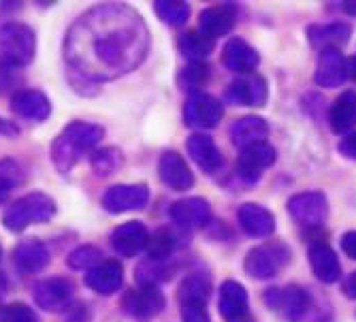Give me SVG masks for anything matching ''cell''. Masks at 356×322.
<instances>
[{
	"label": "cell",
	"instance_id": "cell-1",
	"mask_svg": "<svg viewBox=\"0 0 356 322\" xmlns=\"http://www.w3.org/2000/svg\"><path fill=\"white\" fill-rule=\"evenodd\" d=\"M149 49L141 17L122 5L96 7L69 32L67 58L79 73L94 79H113L133 71Z\"/></svg>",
	"mask_w": 356,
	"mask_h": 322
},
{
	"label": "cell",
	"instance_id": "cell-2",
	"mask_svg": "<svg viewBox=\"0 0 356 322\" xmlns=\"http://www.w3.org/2000/svg\"><path fill=\"white\" fill-rule=\"evenodd\" d=\"M103 128L88 122H73L56 137L51 145V158L58 171L69 173L83 154L94 150L103 139Z\"/></svg>",
	"mask_w": 356,
	"mask_h": 322
},
{
	"label": "cell",
	"instance_id": "cell-3",
	"mask_svg": "<svg viewBox=\"0 0 356 322\" xmlns=\"http://www.w3.org/2000/svg\"><path fill=\"white\" fill-rule=\"evenodd\" d=\"M37 49V39L26 24L9 22L0 26V64L9 69H19L32 62Z\"/></svg>",
	"mask_w": 356,
	"mask_h": 322
},
{
	"label": "cell",
	"instance_id": "cell-4",
	"mask_svg": "<svg viewBox=\"0 0 356 322\" xmlns=\"http://www.w3.org/2000/svg\"><path fill=\"white\" fill-rule=\"evenodd\" d=\"M54 214H56L54 199L43 195V192H32V195L17 199L11 207H7V211L3 214V224L9 231L19 233L26 227H30V224L47 222L49 218H54Z\"/></svg>",
	"mask_w": 356,
	"mask_h": 322
},
{
	"label": "cell",
	"instance_id": "cell-5",
	"mask_svg": "<svg viewBox=\"0 0 356 322\" xmlns=\"http://www.w3.org/2000/svg\"><path fill=\"white\" fill-rule=\"evenodd\" d=\"M290 263V250L284 243H263L248 252L243 269L254 280H271Z\"/></svg>",
	"mask_w": 356,
	"mask_h": 322
},
{
	"label": "cell",
	"instance_id": "cell-6",
	"mask_svg": "<svg viewBox=\"0 0 356 322\" xmlns=\"http://www.w3.org/2000/svg\"><path fill=\"white\" fill-rule=\"evenodd\" d=\"M288 214L293 220L305 229H318L327 222L329 216V201L318 190L299 192V195L288 199Z\"/></svg>",
	"mask_w": 356,
	"mask_h": 322
},
{
	"label": "cell",
	"instance_id": "cell-7",
	"mask_svg": "<svg viewBox=\"0 0 356 322\" xmlns=\"http://www.w3.org/2000/svg\"><path fill=\"white\" fill-rule=\"evenodd\" d=\"M265 303L280 312L288 322H301L309 309V293L295 284L286 288H273V291H267Z\"/></svg>",
	"mask_w": 356,
	"mask_h": 322
},
{
	"label": "cell",
	"instance_id": "cell-8",
	"mask_svg": "<svg viewBox=\"0 0 356 322\" xmlns=\"http://www.w3.org/2000/svg\"><path fill=\"white\" fill-rule=\"evenodd\" d=\"M222 115H224L222 103L216 96L205 94V92L190 94V99L186 101V107H184L186 124L192 128H199V131H207V128L218 126Z\"/></svg>",
	"mask_w": 356,
	"mask_h": 322
},
{
	"label": "cell",
	"instance_id": "cell-9",
	"mask_svg": "<svg viewBox=\"0 0 356 322\" xmlns=\"http://www.w3.org/2000/svg\"><path fill=\"white\" fill-rule=\"evenodd\" d=\"M149 203V190L145 184H118L103 195V207L111 214L137 211Z\"/></svg>",
	"mask_w": 356,
	"mask_h": 322
},
{
	"label": "cell",
	"instance_id": "cell-10",
	"mask_svg": "<svg viewBox=\"0 0 356 322\" xmlns=\"http://www.w3.org/2000/svg\"><path fill=\"white\" fill-rule=\"evenodd\" d=\"M275 163V150L271 143L263 141V143H254L241 150L239 158H237V175L245 182V184H254L261 179L263 171L269 169Z\"/></svg>",
	"mask_w": 356,
	"mask_h": 322
},
{
	"label": "cell",
	"instance_id": "cell-11",
	"mask_svg": "<svg viewBox=\"0 0 356 322\" xmlns=\"http://www.w3.org/2000/svg\"><path fill=\"white\" fill-rule=\"evenodd\" d=\"M73 284L67 277H49V280H41L39 284H35V301L41 309L45 312H62L71 305L73 299Z\"/></svg>",
	"mask_w": 356,
	"mask_h": 322
},
{
	"label": "cell",
	"instance_id": "cell-12",
	"mask_svg": "<svg viewBox=\"0 0 356 322\" xmlns=\"http://www.w3.org/2000/svg\"><path fill=\"white\" fill-rule=\"evenodd\" d=\"M126 314L137 318H149L165 309V295L154 284H141L137 291H128L122 299Z\"/></svg>",
	"mask_w": 356,
	"mask_h": 322
},
{
	"label": "cell",
	"instance_id": "cell-13",
	"mask_svg": "<svg viewBox=\"0 0 356 322\" xmlns=\"http://www.w3.org/2000/svg\"><path fill=\"white\" fill-rule=\"evenodd\" d=\"M226 96L241 107H263L269 99V88L261 75H243L229 86Z\"/></svg>",
	"mask_w": 356,
	"mask_h": 322
},
{
	"label": "cell",
	"instance_id": "cell-14",
	"mask_svg": "<svg viewBox=\"0 0 356 322\" xmlns=\"http://www.w3.org/2000/svg\"><path fill=\"white\" fill-rule=\"evenodd\" d=\"M348 79V62L337 47L322 49L316 64L314 81L322 88H339Z\"/></svg>",
	"mask_w": 356,
	"mask_h": 322
},
{
	"label": "cell",
	"instance_id": "cell-15",
	"mask_svg": "<svg viewBox=\"0 0 356 322\" xmlns=\"http://www.w3.org/2000/svg\"><path fill=\"white\" fill-rule=\"evenodd\" d=\"M171 220L184 229H203L211 220V207L201 197H190L173 203Z\"/></svg>",
	"mask_w": 356,
	"mask_h": 322
},
{
	"label": "cell",
	"instance_id": "cell-16",
	"mask_svg": "<svg viewBox=\"0 0 356 322\" xmlns=\"http://www.w3.org/2000/svg\"><path fill=\"white\" fill-rule=\"evenodd\" d=\"M222 62H224V67L229 71L248 75V73H254L258 64H261V56H258V51L250 43L235 37V39H231L229 43L224 45Z\"/></svg>",
	"mask_w": 356,
	"mask_h": 322
},
{
	"label": "cell",
	"instance_id": "cell-17",
	"mask_svg": "<svg viewBox=\"0 0 356 322\" xmlns=\"http://www.w3.org/2000/svg\"><path fill=\"white\" fill-rule=\"evenodd\" d=\"M158 173H160L163 184L169 186L171 190L184 192L194 186V175H192L190 167L186 165V160L177 152H165L160 156Z\"/></svg>",
	"mask_w": 356,
	"mask_h": 322
},
{
	"label": "cell",
	"instance_id": "cell-18",
	"mask_svg": "<svg viewBox=\"0 0 356 322\" xmlns=\"http://www.w3.org/2000/svg\"><path fill=\"white\" fill-rule=\"evenodd\" d=\"M309 265L314 275L325 284H335L341 277V265L337 254L325 241H316L309 245Z\"/></svg>",
	"mask_w": 356,
	"mask_h": 322
},
{
	"label": "cell",
	"instance_id": "cell-19",
	"mask_svg": "<svg viewBox=\"0 0 356 322\" xmlns=\"http://www.w3.org/2000/svg\"><path fill=\"white\" fill-rule=\"evenodd\" d=\"M11 109L17 118L22 120H28V122H43L49 111H51V105H49V99L39 92V90H19L13 94L11 99Z\"/></svg>",
	"mask_w": 356,
	"mask_h": 322
},
{
	"label": "cell",
	"instance_id": "cell-20",
	"mask_svg": "<svg viewBox=\"0 0 356 322\" xmlns=\"http://www.w3.org/2000/svg\"><path fill=\"white\" fill-rule=\"evenodd\" d=\"M239 227L250 237H269L275 231V218L273 214L256 203H245L237 211Z\"/></svg>",
	"mask_w": 356,
	"mask_h": 322
},
{
	"label": "cell",
	"instance_id": "cell-21",
	"mask_svg": "<svg viewBox=\"0 0 356 322\" xmlns=\"http://www.w3.org/2000/svg\"><path fill=\"white\" fill-rule=\"evenodd\" d=\"M124 269L118 261H101L96 267H92L86 275L88 288H92L99 295H113L122 286Z\"/></svg>",
	"mask_w": 356,
	"mask_h": 322
},
{
	"label": "cell",
	"instance_id": "cell-22",
	"mask_svg": "<svg viewBox=\"0 0 356 322\" xmlns=\"http://www.w3.org/2000/svg\"><path fill=\"white\" fill-rule=\"evenodd\" d=\"M147 229L141 222H126L111 233V245L120 256H135L147 245Z\"/></svg>",
	"mask_w": 356,
	"mask_h": 322
},
{
	"label": "cell",
	"instance_id": "cell-23",
	"mask_svg": "<svg viewBox=\"0 0 356 322\" xmlns=\"http://www.w3.org/2000/svg\"><path fill=\"white\" fill-rule=\"evenodd\" d=\"M186 150L188 156L197 163V167L203 169L205 173H216L222 167V154L209 135L203 133L192 135L186 143Z\"/></svg>",
	"mask_w": 356,
	"mask_h": 322
},
{
	"label": "cell",
	"instance_id": "cell-24",
	"mask_svg": "<svg viewBox=\"0 0 356 322\" xmlns=\"http://www.w3.org/2000/svg\"><path fill=\"white\" fill-rule=\"evenodd\" d=\"M218 307H220V314L229 322L245 318V314H248V291L235 280L222 282Z\"/></svg>",
	"mask_w": 356,
	"mask_h": 322
},
{
	"label": "cell",
	"instance_id": "cell-25",
	"mask_svg": "<svg viewBox=\"0 0 356 322\" xmlns=\"http://www.w3.org/2000/svg\"><path fill=\"white\" fill-rule=\"evenodd\" d=\"M237 13L231 5H220V7H209L201 13L199 17V28L205 37H209L211 41L218 37L229 35L235 26Z\"/></svg>",
	"mask_w": 356,
	"mask_h": 322
},
{
	"label": "cell",
	"instance_id": "cell-26",
	"mask_svg": "<svg viewBox=\"0 0 356 322\" xmlns=\"http://www.w3.org/2000/svg\"><path fill=\"white\" fill-rule=\"evenodd\" d=\"M267 135H269V124L265 118L258 115H245L231 126V141L241 150L254 143H263Z\"/></svg>",
	"mask_w": 356,
	"mask_h": 322
},
{
	"label": "cell",
	"instance_id": "cell-27",
	"mask_svg": "<svg viewBox=\"0 0 356 322\" xmlns=\"http://www.w3.org/2000/svg\"><path fill=\"white\" fill-rule=\"evenodd\" d=\"M329 124L337 135H348L356 126V92L346 90L333 101L329 109Z\"/></svg>",
	"mask_w": 356,
	"mask_h": 322
},
{
	"label": "cell",
	"instance_id": "cell-28",
	"mask_svg": "<svg viewBox=\"0 0 356 322\" xmlns=\"http://www.w3.org/2000/svg\"><path fill=\"white\" fill-rule=\"evenodd\" d=\"M13 263L26 273H39L49 263V252L41 241L26 239L13 250Z\"/></svg>",
	"mask_w": 356,
	"mask_h": 322
},
{
	"label": "cell",
	"instance_id": "cell-29",
	"mask_svg": "<svg viewBox=\"0 0 356 322\" xmlns=\"http://www.w3.org/2000/svg\"><path fill=\"white\" fill-rule=\"evenodd\" d=\"M352 35V28L343 22H331V24H316L307 28V37L314 45H322V49L327 47H337L348 43Z\"/></svg>",
	"mask_w": 356,
	"mask_h": 322
},
{
	"label": "cell",
	"instance_id": "cell-30",
	"mask_svg": "<svg viewBox=\"0 0 356 322\" xmlns=\"http://www.w3.org/2000/svg\"><path fill=\"white\" fill-rule=\"evenodd\" d=\"M211 293V280L203 273H190L179 284V303H207Z\"/></svg>",
	"mask_w": 356,
	"mask_h": 322
},
{
	"label": "cell",
	"instance_id": "cell-31",
	"mask_svg": "<svg viewBox=\"0 0 356 322\" xmlns=\"http://www.w3.org/2000/svg\"><path fill=\"white\" fill-rule=\"evenodd\" d=\"M177 47L179 51L190 60V62H203L216 47V43L205 37L203 32H197V30H190L186 35L179 37L177 41Z\"/></svg>",
	"mask_w": 356,
	"mask_h": 322
},
{
	"label": "cell",
	"instance_id": "cell-32",
	"mask_svg": "<svg viewBox=\"0 0 356 322\" xmlns=\"http://www.w3.org/2000/svg\"><path fill=\"white\" fill-rule=\"evenodd\" d=\"M24 182V169L17 160L5 158L0 160V203L7 201L11 192Z\"/></svg>",
	"mask_w": 356,
	"mask_h": 322
},
{
	"label": "cell",
	"instance_id": "cell-33",
	"mask_svg": "<svg viewBox=\"0 0 356 322\" xmlns=\"http://www.w3.org/2000/svg\"><path fill=\"white\" fill-rule=\"evenodd\" d=\"M147 256L152 261H165L167 256H171V252L175 250V237L169 229H158L156 233L149 235L147 239Z\"/></svg>",
	"mask_w": 356,
	"mask_h": 322
},
{
	"label": "cell",
	"instance_id": "cell-34",
	"mask_svg": "<svg viewBox=\"0 0 356 322\" xmlns=\"http://www.w3.org/2000/svg\"><path fill=\"white\" fill-rule=\"evenodd\" d=\"M156 15L169 26H181L186 24L190 15V7L186 3H177V0H158L154 5Z\"/></svg>",
	"mask_w": 356,
	"mask_h": 322
},
{
	"label": "cell",
	"instance_id": "cell-35",
	"mask_svg": "<svg viewBox=\"0 0 356 322\" xmlns=\"http://www.w3.org/2000/svg\"><path fill=\"white\" fill-rule=\"evenodd\" d=\"M120 152L113 147L101 150L92 154V169L96 171V175H111L118 167H120Z\"/></svg>",
	"mask_w": 356,
	"mask_h": 322
},
{
	"label": "cell",
	"instance_id": "cell-36",
	"mask_svg": "<svg viewBox=\"0 0 356 322\" xmlns=\"http://www.w3.org/2000/svg\"><path fill=\"white\" fill-rule=\"evenodd\" d=\"M101 252L96 250V248H92V245H83V248H77L69 259H67V263H69V267L71 269H88V267H96L101 263Z\"/></svg>",
	"mask_w": 356,
	"mask_h": 322
},
{
	"label": "cell",
	"instance_id": "cell-37",
	"mask_svg": "<svg viewBox=\"0 0 356 322\" xmlns=\"http://www.w3.org/2000/svg\"><path fill=\"white\" fill-rule=\"evenodd\" d=\"M0 322H41L26 303H11L0 307Z\"/></svg>",
	"mask_w": 356,
	"mask_h": 322
},
{
	"label": "cell",
	"instance_id": "cell-38",
	"mask_svg": "<svg viewBox=\"0 0 356 322\" xmlns=\"http://www.w3.org/2000/svg\"><path fill=\"white\" fill-rule=\"evenodd\" d=\"M184 81H186V86H190V88H199V86H203L205 81H207V77H209V67L207 64H203V62H190V67L188 69H184Z\"/></svg>",
	"mask_w": 356,
	"mask_h": 322
},
{
	"label": "cell",
	"instance_id": "cell-39",
	"mask_svg": "<svg viewBox=\"0 0 356 322\" xmlns=\"http://www.w3.org/2000/svg\"><path fill=\"white\" fill-rule=\"evenodd\" d=\"M181 320L184 322H211L205 303H184L181 305Z\"/></svg>",
	"mask_w": 356,
	"mask_h": 322
},
{
	"label": "cell",
	"instance_id": "cell-40",
	"mask_svg": "<svg viewBox=\"0 0 356 322\" xmlns=\"http://www.w3.org/2000/svg\"><path fill=\"white\" fill-rule=\"evenodd\" d=\"M339 152L350 158V160H356V133H350L346 139L339 141Z\"/></svg>",
	"mask_w": 356,
	"mask_h": 322
},
{
	"label": "cell",
	"instance_id": "cell-41",
	"mask_svg": "<svg viewBox=\"0 0 356 322\" xmlns=\"http://www.w3.org/2000/svg\"><path fill=\"white\" fill-rule=\"evenodd\" d=\"M341 250L356 261V231H350L341 237Z\"/></svg>",
	"mask_w": 356,
	"mask_h": 322
},
{
	"label": "cell",
	"instance_id": "cell-42",
	"mask_svg": "<svg viewBox=\"0 0 356 322\" xmlns=\"http://www.w3.org/2000/svg\"><path fill=\"white\" fill-rule=\"evenodd\" d=\"M19 131L17 128L11 124V122H7V120H0V135H5V137H15Z\"/></svg>",
	"mask_w": 356,
	"mask_h": 322
},
{
	"label": "cell",
	"instance_id": "cell-43",
	"mask_svg": "<svg viewBox=\"0 0 356 322\" xmlns=\"http://www.w3.org/2000/svg\"><path fill=\"white\" fill-rule=\"evenodd\" d=\"M343 288H346V293H348V297H352V299H356V271L346 280V284H343Z\"/></svg>",
	"mask_w": 356,
	"mask_h": 322
},
{
	"label": "cell",
	"instance_id": "cell-44",
	"mask_svg": "<svg viewBox=\"0 0 356 322\" xmlns=\"http://www.w3.org/2000/svg\"><path fill=\"white\" fill-rule=\"evenodd\" d=\"M348 77H352L356 81V56L348 62Z\"/></svg>",
	"mask_w": 356,
	"mask_h": 322
},
{
	"label": "cell",
	"instance_id": "cell-45",
	"mask_svg": "<svg viewBox=\"0 0 356 322\" xmlns=\"http://www.w3.org/2000/svg\"><path fill=\"white\" fill-rule=\"evenodd\" d=\"M233 322H254V320H252V318H248V316H245V318H239V320H233Z\"/></svg>",
	"mask_w": 356,
	"mask_h": 322
},
{
	"label": "cell",
	"instance_id": "cell-46",
	"mask_svg": "<svg viewBox=\"0 0 356 322\" xmlns=\"http://www.w3.org/2000/svg\"><path fill=\"white\" fill-rule=\"evenodd\" d=\"M0 252H3V250H0Z\"/></svg>",
	"mask_w": 356,
	"mask_h": 322
}]
</instances>
